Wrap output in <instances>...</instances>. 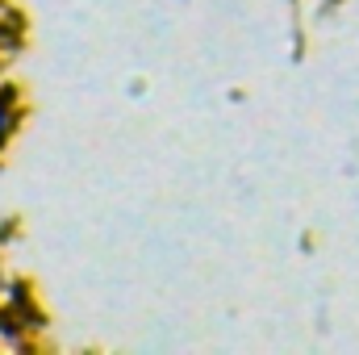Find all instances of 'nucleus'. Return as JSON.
I'll list each match as a JSON object with an SVG mask.
<instances>
[{
  "label": "nucleus",
  "instance_id": "f257e3e1",
  "mask_svg": "<svg viewBox=\"0 0 359 355\" xmlns=\"http://www.w3.org/2000/svg\"><path fill=\"white\" fill-rule=\"evenodd\" d=\"M8 134H13V109L0 100V147L8 142Z\"/></svg>",
  "mask_w": 359,
  "mask_h": 355
}]
</instances>
